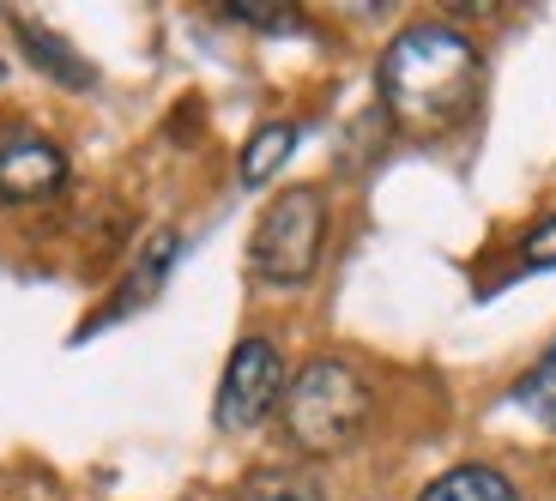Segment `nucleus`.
I'll use <instances>...</instances> for the list:
<instances>
[{
  "label": "nucleus",
  "mask_w": 556,
  "mask_h": 501,
  "mask_svg": "<svg viewBox=\"0 0 556 501\" xmlns=\"http://www.w3.org/2000/svg\"><path fill=\"white\" fill-rule=\"evenodd\" d=\"M320 248H327V194L285 188L249 236V279L266 291H303L320 266Z\"/></svg>",
  "instance_id": "obj_3"
},
{
  "label": "nucleus",
  "mask_w": 556,
  "mask_h": 501,
  "mask_svg": "<svg viewBox=\"0 0 556 501\" xmlns=\"http://www.w3.org/2000/svg\"><path fill=\"white\" fill-rule=\"evenodd\" d=\"M417 501H520V489L496 465H454V472H442Z\"/></svg>",
  "instance_id": "obj_7"
},
{
  "label": "nucleus",
  "mask_w": 556,
  "mask_h": 501,
  "mask_svg": "<svg viewBox=\"0 0 556 501\" xmlns=\"http://www.w3.org/2000/svg\"><path fill=\"white\" fill-rule=\"evenodd\" d=\"M515 404H520V411H532L539 423H551V429H556V345L539 357V369H527V375H520Z\"/></svg>",
  "instance_id": "obj_10"
},
{
  "label": "nucleus",
  "mask_w": 556,
  "mask_h": 501,
  "mask_svg": "<svg viewBox=\"0 0 556 501\" xmlns=\"http://www.w3.org/2000/svg\"><path fill=\"white\" fill-rule=\"evenodd\" d=\"M230 501H327L320 496V484L308 472H291V465H266V472L242 477L237 489H230Z\"/></svg>",
  "instance_id": "obj_9"
},
{
  "label": "nucleus",
  "mask_w": 556,
  "mask_h": 501,
  "mask_svg": "<svg viewBox=\"0 0 556 501\" xmlns=\"http://www.w3.org/2000/svg\"><path fill=\"white\" fill-rule=\"evenodd\" d=\"M285 357H278L273 338H242L224 362V381H218V399H212V418H218L224 435H254L266 418H278V404H285Z\"/></svg>",
  "instance_id": "obj_4"
},
{
  "label": "nucleus",
  "mask_w": 556,
  "mask_h": 501,
  "mask_svg": "<svg viewBox=\"0 0 556 501\" xmlns=\"http://www.w3.org/2000/svg\"><path fill=\"white\" fill-rule=\"evenodd\" d=\"M0 73H7V67H0Z\"/></svg>",
  "instance_id": "obj_12"
},
{
  "label": "nucleus",
  "mask_w": 556,
  "mask_h": 501,
  "mask_svg": "<svg viewBox=\"0 0 556 501\" xmlns=\"http://www.w3.org/2000/svg\"><path fill=\"white\" fill-rule=\"evenodd\" d=\"M376 85H381V110L393 115L400 133L442 140L484 98V49L447 18H417L388 42Z\"/></svg>",
  "instance_id": "obj_1"
},
{
  "label": "nucleus",
  "mask_w": 556,
  "mask_h": 501,
  "mask_svg": "<svg viewBox=\"0 0 556 501\" xmlns=\"http://www.w3.org/2000/svg\"><path fill=\"white\" fill-rule=\"evenodd\" d=\"M18 42H25V49H30V61H37L42 73H55L61 85H79V91H85V85H98V73L85 67V61L73 55L67 42H61V37H49L42 25H30V18H18Z\"/></svg>",
  "instance_id": "obj_8"
},
{
  "label": "nucleus",
  "mask_w": 556,
  "mask_h": 501,
  "mask_svg": "<svg viewBox=\"0 0 556 501\" xmlns=\"http://www.w3.org/2000/svg\"><path fill=\"white\" fill-rule=\"evenodd\" d=\"M291 152H296V127H291V121H266V127H254V140L242 145V164H237L242 188H266V181H273L278 169L291 164Z\"/></svg>",
  "instance_id": "obj_6"
},
{
  "label": "nucleus",
  "mask_w": 556,
  "mask_h": 501,
  "mask_svg": "<svg viewBox=\"0 0 556 501\" xmlns=\"http://www.w3.org/2000/svg\"><path fill=\"white\" fill-rule=\"evenodd\" d=\"M67 188V152L42 133L0 140V200L7 206H42Z\"/></svg>",
  "instance_id": "obj_5"
},
{
  "label": "nucleus",
  "mask_w": 556,
  "mask_h": 501,
  "mask_svg": "<svg viewBox=\"0 0 556 501\" xmlns=\"http://www.w3.org/2000/svg\"><path fill=\"white\" fill-rule=\"evenodd\" d=\"M369 411H376V393L369 381L351 369L345 357H315L303 362L285 387L278 404V423H285V441L308 460H333L369 429Z\"/></svg>",
  "instance_id": "obj_2"
},
{
  "label": "nucleus",
  "mask_w": 556,
  "mask_h": 501,
  "mask_svg": "<svg viewBox=\"0 0 556 501\" xmlns=\"http://www.w3.org/2000/svg\"><path fill=\"white\" fill-rule=\"evenodd\" d=\"M520 260H527L532 272H544V266H556V211H551V218H544L539 230L527 236V248H520Z\"/></svg>",
  "instance_id": "obj_11"
}]
</instances>
